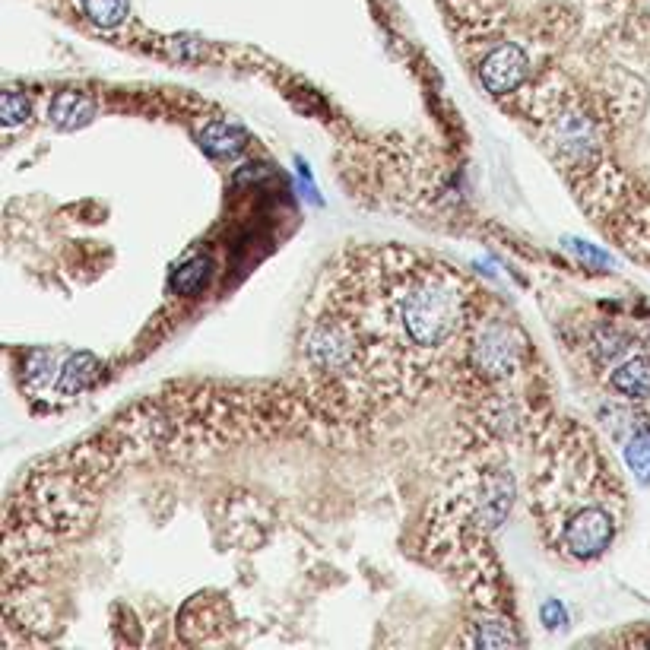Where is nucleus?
<instances>
[{
    "label": "nucleus",
    "instance_id": "obj_10",
    "mask_svg": "<svg viewBox=\"0 0 650 650\" xmlns=\"http://www.w3.org/2000/svg\"><path fill=\"white\" fill-rule=\"evenodd\" d=\"M210 273H213V260L210 257H194L184 267H178L172 286H175L178 295H197V292H203V286L210 283Z\"/></svg>",
    "mask_w": 650,
    "mask_h": 650
},
{
    "label": "nucleus",
    "instance_id": "obj_3",
    "mask_svg": "<svg viewBox=\"0 0 650 650\" xmlns=\"http://www.w3.org/2000/svg\"><path fill=\"white\" fill-rule=\"evenodd\" d=\"M616 514L603 505L600 498H590L587 505H578L562 520L559 546L578 562L600 559V555L616 540Z\"/></svg>",
    "mask_w": 650,
    "mask_h": 650
},
{
    "label": "nucleus",
    "instance_id": "obj_13",
    "mask_svg": "<svg viewBox=\"0 0 650 650\" xmlns=\"http://www.w3.org/2000/svg\"><path fill=\"white\" fill-rule=\"evenodd\" d=\"M29 115H32V105H29V99L23 96V92H16V89L4 92V124L7 127L26 124Z\"/></svg>",
    "mask_w": 650,
    "mask_h": 650
},
{
    "label": "nucleus",
    "instance_id": "obj_9",
    "mask_svg": "<svg viewBox=\"0 0 650 650\" xmlns=\"http://www.w3.org/2000/svg\"><path fill=\"white\" fill-rule=\"evenodd\" d=\"M203 146L219 156H235L238 150H245V134H241L238 127L226 124V121H216V124H207L200 134Z\"/></svg>",
    "mask_w": 650,
    "mask_h": 650
},
{
    "label": "nucleus",
    "instance_id": "obj_8",
    "mask_svg": "<svg viewBox=\"0 0 650 650\" xmlns=\"http://www.w3.org/2000/svg\"><path fill=\"white\" fill-rule=\"evenodd\" d=\"M92 115H96V105H92V99H86L83 92H58L48 108V118L61 130H77Z\"/></svg>",
    "mask_w": 650,
    "mask_h": 650
},
{
    "label": "nucleus",
    "instance_id": "obj_5",
    "mask_svg": "<svg viewBox=\"0 0 650 650\" xmlns=\"http://www.w3.org/2000/svg\"><path fill=\"white\" fill-rule=\"evenodd\" d=\"M527 73H530L527 54L511 42H501L486 54V58H482L479 83L486 86L489 96H508V92H514L520 83L527 80Z\"/></svg>",
    "mask_w": 650,
    "mask_h": 650
},
{
    "label": "nucleus",
    "instance_id": "obj_6",
    "mask_svg": "<svg viewBox=\"0 0 650 650\" xmlns=\"http://www.w3.org/2000/svg\"><path fill=\"white\" fill-rule=\"evenodd\" d=\"M555 143H559V150L574 159V162H593L600 150V134L593 121L581 111H565V115L555 121Z\"/></svg>",
    "mask_w": 650,
    "mask_h": 650
},
{
    "label": "nucleus",
    "instance_id": "obj_7",
    "mask_svg": "<svg viewBox=\"0 0 650 650\" xmlns=\"http://www.w3.org/2000/svg\"><path fill=\"white\" fill-rule=\"evenodd\" d=\"M609 387L625 400H650V356L635 352L625 356L619 365H612Z\"/></svg>",
    "mask_w": 650,
    "mask_h": 650
},
{
    "label": "nucleus",
    "instance_id": "obj_11",
    "mask_svg": "<svg viewBox=\"0 0 650 650\" xmlns=\"http://www.w3.org/2000/svg\"><path fill=\"white\" fill-rule=\"evenodd\" d=\"M83 4V13L89 16L92 23L102 26V29H115L127 20V0H80Z\"/></svg>",
    "mask_w": 650,
    "mask_h": 650
},
{
    "label": "nucleus",
    "instance_id": "obj_4",
    "mask_svg": "<svg viewBox=\"0 0 650 650\" xmlns=\"http://www.w3.org/2000/svg\"><path fill=\"white\" fill-rule=\"evenodd\" d=\"M470 362L482 378H511L524 362V340L514 330L511 321L495 318L479 324L476 337L470 343Z\"/></svg>",
    "mask_w": 650,
    "mask_h": 650
},
{
    "label": "nucleus",
    "instance_id": "obj_2",
    "mask_svg": "<svg viewBox=\"0 0 650 650\" xmlns=\"http://www.w3.org/2000/svg\"><path fill=\"white\" fill-rule=\"evenodd\" d=\"M305 359L321 375H346L359 362V330L349 318H318L305 333Z\"/></svg>",
    "mask_w": 650,
    "mask_h": 650
},
{
    "label": "nucleus",
    "instance_id": "obj_12",
    "mask_svg": "<svg viewBox=\"0 0 650 650\" xmlns=\"http://www.w3.org/2000/svg\"><path fill=\"white\" fill-rule=\"evenodd\" d=\"M628 463L641 482H650V432H635V438L628 441Z\"/></svg>",
    "mask_w": 650,
    "mask_h": 650
},
{
    "label": "nucleus",
    "instance_id": "obj_1",
    "mask_svg": "<svg viewBox=\"0 0 650 650\" xmlns=\"http://www.w3.org/2000/svg\"><path fill=\"white\" fill-rule=\"evenodd\" d=\"M467 283L444 267L400 270L390 295V321L416 349H441L467 324Z\"/></svg>",
    "mask_w": 650,
    "mask_h": 650
}]
</instances>
